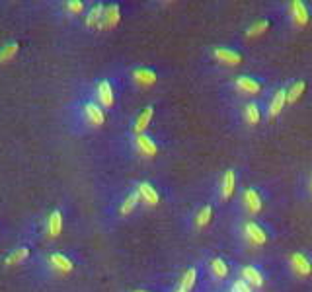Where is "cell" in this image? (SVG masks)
I'll return each instance as SVG.
<instances>
[{"label": "cell", "instance_id": "1", "mask_svg": "<svg viewBox=\"0 0 312 292\" xmlns=\"http://www.w3.org/2000/svg\"><path fill=\"white\" fill-rule=\"evenodd\" d=\"M263 203H265V193H263L262 187L250 185V187H244L240 191V209L248 216L260 214V211L263 209Z\"/></svg>", "mask_w": 312, "mask_h": 292}, {"label": "cell", "instance_id": "2", "mask_svg": "<svg viewBox=\"0 0 312 292\" xmlns=\"http://www.w3.org/2000/svg\"><path fill=\"white\" fill-rule=\"evenodd\" d=\"M240 236H242V240L246 243L256 245V247L265 245L269 242V238H271L269 230L263 224H260V222H256V220H244L240 224Z\"/></svg>", "mask_w": 312, "mask_h": 292}, {"label": "cell", "instance_id": "3", "mask_svg": "<svg viewBox=\"0 0 312 292\" xmlns=\"http://www.w3.org/2000/svg\"><path fill=\"white\" fill-rule=\"evenodd\" d=\"M232 90L238 94V96H244V97H254L258 96L260 92L263 90V80L258 78V76H250V74H240L232 80Z\"/></svg>", "mask_w": 312, "mask_h": 292}, {"label": "cell", "instance_id": "4", "mask_svg": "<svg viewBox=\"0 0 312 292\" xmlns=\"http://www.w3.org/2000/svg\"><path fill=\"white\" fill-rule=\"evenodd\" d=\"M289 273L296 278H306L312 275V257L306 251H293L287 257Z\"/></svg>", "mask_w": 312, "mask_h": 292}, {"label": "cell", "instance_id": "5", "mask_svg": "<svg viewBox=\"0 0 312 292\" xmlns=\"http://www.w3.org/2000/svg\"><path fill=\"white\" fill-rule=\"evenodd\" d=\"M285 10H287V20H289L291 26H295V28H306L308 26V22H310V8H308L306 2L291 0Z\"/></svg>", "mask_w": 312, "mask_h": 292}, {"label": "cell", "instance_id": "6", "mask_svg": "<svg viewBox=\"0 0 312 292\" xmlns=\"http://www.w3.org/2000/svg\"><path fill=\"white\" fill-rule=\"evenodd\" d=\"M287 105V84H281L277 90L271 92L269 99L265 101V117L271 121L283 111V107Z\"/></svg>", "mask_w": 312, "mask_h": 292}, {"label": "cell", "instance_id": "7", "mask_svg": "<svg viewBox=\"0 0 312 292\" xmlns=\"http://www.w3.org/2000/svg\"><path fill=\"white\" fill-rule=\"evenodd\" d=\"M263 117V107L258 99H246L242 105H240V121L246 125V127H256L260 125Z\"/></svg>", "mask_w": 312, "mask_h": 292}, {"label": "cell", "instance_id": "8", "mask_svg": "<svg viewBox=\"0 0 312 292\" xmlns=\"http://www.w3.org/2000/svg\"><path fill=\"white\" fill-rule=\"evenodd\" d=\"M211 57H213L217 63L225 66H238L244 61V55L238 51V49L232 47H215L211 51Z\"/></svg>", "mask_w": 312, "mask_h": 292}, {"label": "cell", "instance_id": "9", "mask_svg": "<svg viewBox=\"0 0 312 292\" xmlns=\"http://www.w3.org/2000/svg\"><path fill=\"white\" fill-rule=\"evenodd\" d=\"M131 144H133V148H135V152L141 154V156H145V158H152V156L158 154V144H156V140H154L150 134H147V132L133 136Z\"/></svg>", "mask_w": 312, "mask_h": 292}, {"label": "cell", "instance_id": "10", "mask_svg": "<svg viewBox=\"0 0 312 292\" xmlns=\"http://www.w3.org/2000/svg\"><path fill=\"white\" fill-rule=\"evenodd\" d=\"M94 94H96V103L101 109L114 107V86L110 80H99L94 88Z\"/></svg>", "mask_w": 312, "mask_h": 292}, {"label": "cell", "instance_id": "11", "mask_svg": "<svg viewBox=\"0 0 312 292\" xmlns=\"http://www.w3.org/2000/svg\"><path fill=\"white\" fill-rule=\"evenodd\" d=\"M236 170L234 168H229L223 178L219 179V187H217V193H219V199L221 201H227L234 195V189H236Z\"/></svg>", "mask_w": 312, "mask_h": 292}, {"label": "cell", "instance_id": "12", "mask_svg": "<svg viewBox=\"0 0 312 292\" xmlns=\"http://www.w3.org/2000/svg\"><path fill=\"white\" fill-rule=\"evenodd\" d=\"M82 117L90 127H101L106 121V113L96 101H86L82 105Z\"/></svg>", "mask_w": 312, "mask_h": 292}, {"label": "cell", "instance_id": "13", "mask_svg": "<svg viewBox=\"0 0 312 292\" xmlns=\"http://www.w3.org/2000/svg\"><path fill=\"white\" fill-rule=\"evenodd\" d=\"M240 278L246 280L252 288H262L263 282H265V273L258 265H244L240 269Z\"/></svg>", "mask_w": 312, "mask_h": 292}, {"label": "cell", "instance_id": "14", "mask_svg": "<svg viewBox=\"0 0 312 292\" xmlns=\"http://www.w3.org/2000/svg\"><path fill=\"white\" fill-rule=\"evenodd\" d=\"M137 191L141 195V203H143L145 207H156V205L160 203V193H158V189H156L152 183H148V181L139 183V185H137Z\"/></svg>", "mask_w": 312, "mask_h": 292}, {"label": "cell", "instance_id": "15", "mask_svg": "<svg viewBox=\"0 0 312 292\" xmlns=\"http://www.w3.org/2000/svg\"><path fill=\"white\" fill-rule=\"evenodd\" d=\"M121 20V10L117 4H110L103 8V16H101V24H99V30H112L119 24Z\"/></svg>", "mask_w": 312, "mask_h": 292}, {"label": "cell", "instance_id": "16", "mask_svg": "<svg viewBox=\"0 0 312 292\" xmlns=\"http://www.w3.org/2000/svg\"><path fill=\"white\" fill-rule=\"evenodd\" d=\"M156 80H158V76H156V72H154L152 68H147V66L133 68V82H135V84L148 88V86L156 84Z\"/></svg>", "mask_w": 312, "mask_h": 292}, {"label": "cell", "instance_id": "17", "mask_svg": "<svg viewBox=\"0 0 312 292\" xmlns=\"http://www.w3.org/2000/svg\"><path fill=\"white\" fill-rule=\"evenodd\" d=\"M152 115H154V107L152 105H147L141 113L135 117V123H133V134L137 136V134H143L147 127L150 125V119H152Z\"/></svg>", "mask_w": 312, "mask_h": 292}, {"label": "cell", "instance_id": "18", "mask_svg": "<svg viewBox=\"0 0 312 292\" xmlns=\"http://www.w3.org/2000/svg\"><path fill=\"white\" fill-rule=\"evenodd\" d=\"M47 263H49L51 269L57 271V273H70L72 271V261L63 253H51Z\"/></svg>", "mask_w": 312, "mask_h": 292}, {"label": "cell", "instance_id": "19", "mask_svg": "<svg viewBox=\"0 0 312 292\" xmlns=\"http://www.w3.org/2000/svg\"><path fill=\"white\" fill-rule=\"evenodd\" d=\"M306 90V80L300 78V80H293L291 84H287V103L289 105H295L296 101L300 99V96L304 94Z\"/></svg>", "mask_w": 312, "mask_h": 292}, {"label": "cell", "instance_id": "20", "mask_svg": "<svg viewBox=\"0 0 312 292\" xmlns=\"http://www.w3.org/2000/svg\"><path fill=\"white\" fill-rule=\"evenodd\" d=\"M213 205H203V207H199L197 211H195V214H193V226L197 228V230H201V228H205L209 222H211V218H213Z\"/></svg>", "mask_w": 312, "mask_h": 292}, {"label": "cell", "instance_id": "21", "mask_svg": "<svg viewBox=\"0 0 312 292\" xmlns=\"http://www.w3.org/2000/svg\"><path fill=\"white\" fill-rule=\"evenodd\" d=\"M209 273H211V276L213 278H217V280H223V278H227L230 273L229 269V263L223 259V257H213L211 259V263H209Z\"/></svg>", "mask_w": 312, "mask_h": 292}, {"label": "cell", "instance_id": "22", "mask_svg": "<svg viewBox=\"0 0 312 292\" xmlns=\"http://www.w3.org/2000/svg\"><path fill=\"white\" fill-rule=\"evenodd\" d=\"M195 282H197V267H189V269H185L180 276V282H178V288L181 290H191L193 286H195Z\"/></svg>", "mask_w": 312, "mask_h": 292}, {"label": "cell", "instance_id": "23", "mask_svg": "<svg viewBox=\"0 0 312 292\" xmlns=\"http://www.w3.org/2000/svg\"><path fill=\"white\" fill-rule=\"evenodd\" d=\"M139 203H141V195L137 189H133L129 195H125V199L121 201V207H119V212L121 214H131L137 207H139Z\"/></svg>", "mask_w": 312, "mask_h": 292}, {"label": "cell", "instance_id": "24", "mask_svg": "<svg viewBox=\"0 0 312 292\" xmlns=\"http://www.w3.org/2000/svg\"><path fill=\"white\" fill-rule=\"evenodd\" d=\"M271 26V20L269 18H262V20H256L254 24L248 26V30L244 32L246 37H258V35H263V33L269 30Z\"/></svg>", "mask_w": 312, "mask_h": 292}, {"label": "cell", "instance_id": "25", "mask_svg": "<svg viewBox=\"0 0 312 292\" xmlns=\"http://www.w3.org/2000/svg\"><path fill=\"white\" fill-rule=\"evenodd\" d=\"M61 228H63V216L59 211H53L47 218V236L49 238H55L61 234Z\"/></svg>", "mask_w": 312, "mask_h": 292}, {"label": "cell", "instance_id": "26", "mask_svg": "<svg viewBox=\"0 0 312 292\" xmlns=\"http://www.w3.org/2000/svg\"><path fill=\"white\" fill-rule=\"evenodd\" d=\"M103 4H94L90 10H88V14H86V26L88 28H99V24H101V16H103Z\"/></svg>", "mask_w": 312, "mask_h": 292}, {"label": "cell", "instance_id": "27", "mask_svg": "<svg viewBox=\"0 0 312 292\" xmlns=\"http://www.w3.org/2000/svg\"><path fill=\"white\" fill-rule=\"evenodd\" d=\"M28 255H30V249H28L26 245H22V247H18L16 251H12V253H10V257L6 259V265H14V263H20V261L26 259Z\"/></svg>", "mask_w": 312, "mask_h": 292}, {"label": "cell", "instance_id": "28", "mask_svg": "<svg viewBox=\"0 0 312 292\" xmlns=\"http://www.w3.org/2000/svg\"><path fill=\"white\" fill-rule=\"evenodd\" d=\"M18 53V43L16 41H12V43H6L4 47L0 49V63H4V61H10L14 55Z\"/></svg>", "mask_w": 312, "mask_h": 292}, {"label": "cell", "instance_id": "29", "mask_svg": "<svg viewBox=\"0 0 312 292\" xmlns=\"http://www.w3.org/2000/svg\"><path fill=\"white\" fill-rule=\"evenodd\" d=\"M66 14H82L84 12V2L82 0H70L65 4Z\"/></svg>", "mask_w": 312, "mask_h": 292}, {"label": "cell", "instance_id": "30", "mask_svg": "<svg viewBox=\"0 0 312 292\" xmlns=\"http://www.w3.org/2000/svg\"><path fill=\"white\" fill-rule=\"evenodd\" d=\"M229 292H254V288L248 284L246 280H242V278H236V280L230 284V290Z\"/></svg>", "mask_w": 312, "mask_h": 292}, {"label": "cell", "instance_id": "31", "mask_svg": "<svg viewBox=\"0 0 312 292\" xmlns=\"http://www.w3.org/2000/svg\"><path fill=\"white\" fill-rule=\"evenodd\" d=\"M306 195H310L312 197V174H310V178H308V185H306Z\"/></svg>", "mask_w": 312, "mask_h": 292}, {"label": "cell", "instance_id": "32", "mask_svg": "<svg viewBox=\"0 0 312 292\" xmlns=\"http://www.w3.org/2000/svg\"><path fill=\"white\" fill-rule=\"evenodd\" d=\"M172 292H187V290H181V288H174Z\"/></svg>", "mask_w": 312, "mask_h": 292}, {"label": "cell", "instance_id": "33", "mask_svg": "<svg viewBox=\"0 0 312 292\" xmlns=\"http://www.w3.org/2000/svg\"><path fill=\"white\" fill-rule=\"evenodd\" d=\"M135 292H150V290H143V288H139V290H135Z\"/></svg>", "mask_w": 312, "mask_h": 292}]
</instances>
